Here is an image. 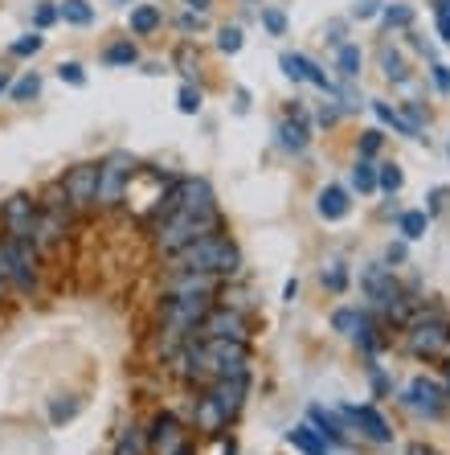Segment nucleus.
Returning <instances> with one entry per match:
<instances>
[{
	"label": "nucleus",
	"mask_w": 450,
	"mask_h": 455,
	"mask_svg": "<svg viewBox=\"0 0 450 455\" xmlns=\"http://www.w3.org/2000/svg\"><path fill=\"white\" fill-rule=\"evenodd\" d=\"M241 42H246V37H241L238 25H225V29L217 33V50H221V53H238Z\"/></svg>",
	"instance_id": "58836bf2"
},
{
	"label": "nucleus",
	"mask_w": 450,
	"mask_h": 455,
	"mask_svg": "<svg viewBox=\"0 0 450 455\" xmlns=\"http://www.w3.org/2000/svg\"><path fill=\"white\" fill-rule=\"evenodd\" d=\"M381 144H385V132L368 127V132H360V140H356V156H360V160H373L381 152Z\"/></svg>",
	"instance_id": "72a5a7b5"
},
{
	"label": "nucleus",
	"mask_w": 450,
	"mask_h": 455,
	"mask_svg": "<svg viewBox=\"0 0 450 455\" xmlns=\"http://www.w3.org/2000/svg\"><path fill=\"white\" fill-rule=\"evenodd\" d=\"M225 230V218L221 213H168V218H160L156 230H152V246H156L160 259H168V254L185 251L189 243H197V238H205V234H217Z\"/></svg>",
	"instance_id": "7ed1b4c3"
},
{
	"label": "nucleus",
	"mask_w": 450,
	"mask_h": 455,
	"mask_svg": "<svg viewBox=\"0 0 450 455\" xmlns=\"http://www.w3.org/2000/svg\"><path fill=\"white\" fill-rule=\"evenodd\" d=\"M123 4H131V0H123Z\"/></svg>",
	"instance_id": "680f3d73"
},
{
	"label": "nucleus",
	"mask_w": 450,
	"mask_h": 455,
	"mask_svg": "<svg viewBox=\"0 0 450 455\" xmlns=\"http://www.w3.org/2000/svg\"><path fill=\"white\" fill-rule=\"evenodd\" d=\"M111 455H152V447H147V427H136V423L119 427Z\"/></svg>",
	"instance_id": "aec40b11"
},
{
	"label": "nucleus",
	"mask_w": 450,
	"mask_h": 455,
	"mask_svg": "<svg viewBox=\"0 0 450 455\" xmlns=\"http://www.w3.org/2000/svg\"><path fill=\"white\" fill-rule=\"evenodd\" d=\"M377 58H381V70H385V78H389V83H406V78H409V70H406V58H401V53L393 50V45H389V42L377 50Z\"/></svg>",
	"instance_id": "a878e982"
},
{
	"label": "nucleus",
	"mask_w": 450,
	"mask_h": 455,
	"mask_svg": "<svg viewBox=\"0 0 450 455\" xmlns=\"http://www.w3.org/2000/svg\"><path fill=\"white\" fill-rule=\"evenodd\" d=\"M9 291V263H4V243H0V296Z\"/></svg>",
	"instance_id": "864d4df0"
},
{
	"label": "nucleus",
	"mask_w": 450,
	"mask_h": 455,
	"mask_svg": "<svg viewBox=\"0 0 450 455\" xmlns=\"http://www.w3.org/2000/svg\"><path fill=\"white\" fill-rule=\"evenodd\" d=\"M37 95H42V78L33 75V70L21 78V83L9 86V99H12V103H29V99H37Z\"/></svg>",
	"instance_id": "2f4dec72"
},
{
	"label": "nucleus",
	"mask_w": 450,
	"mask_h": 455,
	"mask_svg": "<svg viewBox=\"0 0 450 455\" xmlns=\"http://www.w3.org/2000/svg\"><path fill=\"white\" fill-rule=\"evenodd\" d=\"M177 25H180L185 33H201V29H205V17H201V12H185Z\"/></svg>",
	"instance_id": "09e8293b"
},
{
	"label": "nucleus",
	"mask_w": 450,
	"mask_h": 455,
	"mask_svg": "<svg viewBox=\"0 0 450 455\" xmlns=\"http://www.w3.org/2000/svg\"><path fill=\"white\" fill-rule=\"evenodd\" d=\"M368 381H373V394H377V398H385V394L393 390V381H389V373L381 370L377 361H368Z\"/></svg>",
	"instance_id": "a19ab883"
},
{
	"label": "nucleus",
	"mask_w": 450,
	"mask_h": 455,
	"mask_svg": "<svg viewBox=\"0 0 450 455\" xmlns=\"http://www.w3.org/2000/svg\"><path fill=\"white\" fill-rule=\"evenodd\" d=\"M201 394L217 406L225 423H233V419L241 414V406H246V398H250V373H238V378H217V381H209Z\"/></svg>",
	"instance_id": "9d476101"
},
{
	"label": "nucleus",
	"mask_w": 450,
	"mask_h": 455,
	"mask_svg": "<svg viewBox=\"0 0 450 455\" xmlns=\"http://www.w3.org/2000/svg\"><path fill=\"white\" fill-rule=\"evenodd\" d=\"M193 406H197V414H193V423H197V431L201 435H221L225 431V419H221V411L217 406L209 403V398H205V394H197V398H193Z\"/></svg>",
	"instance_id": "412c9836"
},
{
	"label": "nucleus",
	"mask_w": 450,
	"mask_h": 455,
	"mask_svg": "<svg viewBox=\"0 0 450 455\" xmlns=\"http://www.w3.org/2000/svg\"><path fill=\"white\" fill-rule=\"evenodd\" d=\"M434 86H438L442 95H450V66L434 62Z\"/></svg>",
	"instance_id": "8fccbe9b"
},
{
	"label": "nucleus",
	"mask_w": 450,
	"mask_h": 455,
	"mask_svg": "<svg viewBox=\"0 0 450 455\" xmlns=\"http://www.w3.org/2000/svg\"><path fill=\"white\" fill-rule=\"evenodd\" d=\"M4 263H9V287L17 296H33L42 279V251L29 238H4Z\"/></svg>",
	"instance_id": "39448f33"
},
{
	"label": "nucleus",
	"mask_w": 450,
	"mask_h": 455,
	"mask_svg": "<svg viewBox=\"0 0 450 455\" xmlns=\"http://www.w3.org/2000/svg\"><path fill=\"white\" fill-rule=\"evenodd\" d=\"M246 4H254V0H246Z\"/></svg>",
	"instance_id": "e2e57ef3"
},
{
	"label": "nucleus",
	"mask_w": 450,
	"mask_h": 455,
	"mask_svg": "<svg viewBox=\"0 0 450 455\" xmlns=\"http://www.w3.org/2000/svg\"><path fill=\"white\" fill-rule=\"evenodd\" d=\"M320 279H324V287L332 291V296H340V291H348V271H344V263H328L324 271H320Z\"/></svg>",
	"instance_id": "473e14b6"
},
{
	"label": "nucleus",
	"mask_w": 450,
	"mask_h": 455,
	"mask_svg": "<svg viewBox=\"0 0 450 455\" xmlns=\"http://www.w3.org/2000/svg\"><path fill=\"white\" fill-rule=\"evenodd\" d=\"M381 9H385L381 0H356V4H352V17H356V21H368V17H377Z\"/></svg>",
	"instance_id": "de8ad7c7"
},
{
	"label": "nucleus",
	"mask_w": 450,
	"mask_h": 455,
	"mask_svg": "<svg viewBox=\"0 0 450 455\" xmlns=\"http://www.w3.org/2000/svg\"><path fill=\"white\" fill-rule=\"evenodd\" d=\"M295 296H299V279H287V283H283V299H295Z\"/></svg>",
	"instance_id": "4d7b16f0"
},
{
	"label": "nucleus",
	"mask_w": 450,
	"mask_h": 455,
	"mask_svg": "<svg viewBox=\"0 0 450 455\" xmlns=\"http://www.w3.org/2000/svg\"><path fill=\"white\" fill-rule=\"evenodd\" d=\"M373 111H377V119H381L385 127H398L401 136H418V132L409 127V119L398 111V107H389V103H381V99H373Z\"/></svg>",
	"instance_id": "c85d7f7f"
},
{
	"label": "nucleus",
	"mask_w": 450,
	"mask_h": 455,
	"mask_svg": "<svg viewBox=\"0 0 450 455\" xmlns=\"http://www.w3.org/2000/svg\"><path fill=\"white\" fill-rule=\"evenodd\" d=\"M201 103H205V99H201V91H197V86H193V83H185V86H180L177 107H180V111H185V116H197V111H201Z\"/></svg>",
	"instance_id": "e433bc0d"
},
{
	"label": "nucleus",
	"mask_w": 450,
	"mask_h": 455,
	"mask_svg": "<svg viewBox=\"0 0 450 455\" xmlns=\"http://www.w3.org/2000/svg\"><path fill=\"white\" fill-rule=\"evenodd\" d=\"M381 21H385V29H409V25H414V9H409V4H385V9H381Z\"/></svg>",
	"instance_id": "7c9ffc66"
},
{
	"label": "nucleus",
	"mask_w": 450,
	"mask_h": 455,
	"mask_svg": "<svg viewBox=\"0 0 450 455\" xmlns=\"http://www.w3.org/2000/svg\"><path fill=\"white\" fill-rule=\"evenodd\" d=\"M193 337H205V340H246L250 345V320H246V312L233 304H213L209 312H205V320L197 324V332Z\"/></svg>",
	"instance_id": "0eeeda50"
},
{
	"label": "nucleus",
	"mask_w": 450,
	"mask_h": 455,
	"mask_svg": "<svg viewBox=\"0 0 450 455\" xmlns=\"http://www.w3.org/2000/svg\"><path fill=\"white\" fill-rule=\"evenodd\" d=\"M58 17H62L66 25H78V29H83V25L95 21V4H91V0H62V4H58Z\"/></svg>",
	"instance_id": "393cba45"
},
{
	"label": "nucleus",
	"mask_w": 450,
	"mask_h": 455,
	"mask_svg": "<svg viewBox=\"0 0 450 455\" xmlns=\"http://www.w3.org/2000/svg\"><path fill=\"white\" fill-rule=\"evenodd\" d=\"M307 140H312V127H307V116L304 111H295L279 124V148L283 152H295V156H304L307 152Z\"/></svg>",
	"instance_id": "f3484780"
},
{
	"label": "nucleus",
	"mask_w": 450,
	"mask_h": 455,
	"mask_svg": "<svg viewBox=\"0 0 450 455\" xmlns=\"http://www.w3.org/2000/svg\"><path fill=\"white\" fill-rule=\"evenodd\" d=\"M446 197H450V189H446V185H442V189H434V193H430V213H438L442 205H446Z\"/></svg>",
	"instance_id": "3c124183"
},
{
	"label": "nucleus",
	"mask_w": 450,
	"mask_h": 455,
	"mask_svg": "<svg viewBox=\"0 0 450 455\" xmlns=\"http://www.w3.org/2000/svg\"><path fill=\"white\" fill-rule=\"evenodd\" d=\"M406 329V353L418 361H450V320L442 312L418 307L401 324Z\"/></svg>",
	"instance_id": "20e7f679"
},
{
	"label": "nucleus",
	"mask_w": 450,
	"mask_h": 455,
	"mask_svg": "<svg viewBox=\"0 0 450 455\" xmlns=\"http://www.w3.org/2000/svg\"><path fill=\"white\" fill-rule=\"evenodd\" d=\"M401 406L414 414H426V419H438L446 411V386H438L434 378H409L401 390Z\"/></svg>",
	"instance_id": "f8f14e48"
},
{
	"label": "nucleus",
	"mask_w": 450,
	"mask_h": 455,
	"mask_svg": "<svg viewBox=\"0 0 450 455\" xmlns=\"http://www.w3.org/2000/svg\"><path fill=\"white\" fill-rule=\"evenodd\" d=\"M168 275H180V271H193V275H217V279H230L238 275L241 267V251L225 230L217 234H205L197 243H189L185 251L168 254Z\"/></svg>",
	"instance_id": "f257e3e1"
},
{
	"label": "nucleus",
	"mask_w": 450,
	"mask_h": 455,
	"mask_svg": "<svg viewBox=\"0 0 450 455\" xmlns=\"http://www.w3.org/2000/svg\"><path fill=\"white\" fill-rule=\"evenodd\" d=\"M225 279L217 275H193V271H180V275H168L164 296H217Z\"/></svg>",
	"instance_id": "dca6fc26"
},
{
	"label": "nucleus",
	"mask_w": 450,
	"mask_h": 455,
	"mask_svg": "<svg viewBox=\"0 0 450 455\" xmlns=\"http://www.w3.org/2000/svg\"><path fill=\"white\" fill-rule=\"evenodd\" d=\"M398 230H401V238H406V243H418V238H426V230H430V213L426 210L398 213Z\"/></svg>",
	"instance_id": "5701e85b"
},
{
	"label": "nucleus",
	"mask_w": 450,
	"mask_h": 455,
	"mask_svg": "<svg viewBox=\"0 0 450 455\" xmlns=\"http://www.w3.org/2000/svg\"><path fill=\"white\" fill-rule=\"evenodd\" d=\"M279 66H283V75L295 78V83H312V86H320L324 95H336V83L312 62V58H307V53H283V58H279Z\"/></svg>",
	"instance_id": "4468645a"
},
{
	"label": "nucleus",
	"mask_w": 450,
	"mask_h": 455,
	"mask_svg": "<svg viewBox=\"0 0 450 455\" xmlns=\"http://www.w3.org/2000/svg\"><path fill=\"white\" fill-rule=\"evenodd\" d=\"M58 185H62L74 213L99 210V164H74V169H66V177Z\"/></svg>",
	"instance_id": "6e6552de"
},
{
	"label": "nucleus",
	"mask_w": 450,
	"mask_h": 455,
	"mask_svg": "<svg viewBox=\"0 0 450 455\" xmlns=\"http://www.w3.org/2000/svg\"><path fill=\"white\" fill-rule=\"evenodd\" d=\"M340 116H344V107H336V95H332V103L320 107V116H315V124H320V127H332V124H340Z\"/></svg>",
	"instance_id": "49530a36"
},
{
	"label": "nucleus",
	"mask_w": 450,
	"mask_h": 455,
	"mask_svg": "<svg viewBox=\"0 0 450 455\" xmlns=\"http://www.w3.org/2000/svg\"><path fill=\"white\" fill-rule=\"evenodd\" d=\"M58 78H62V83H70V86H86V70L78 62H62V66H58Z\"/></svg>",
	"instance_id": "c03bdc74"
},
{
	"label": "nucleus",
	"mask_w": 450,
	"mask_h": 455,
	"mask_svg": "<svg viewBox=\"0 0 450 455\" xmlns=\"http://www.w3.org/2000/svg\"><path fill=\"white\" fill-rule=\"evenodd\" d=\"M446 152H450V148H446Z\"/></svg>",
	"instance_id": "0e129e2a"
},
{
	"label": "nucleus",
	"mask_w": 450,
	"mask_h": 455,
	"mask_svg": "<svg viewBox=\"0 0 450 455\" xmlns=\"http://www.w3.org/2000/svg\"><path fill=\"white\" fill-rule=\"evenodd\" d=\"M139 160L131 156V152H111V156L99 164V210H115L119 202H123L127 185H131V177H136Z\"/></svg>",
	"instance_id": "423d86ee"
},
{
	"label": "nucleus",
	"mask_w": 450,
	"mask_h": 455,
	"mask_svg": "<svg viewBox=\"0 0 450 455\" xmlns=\"http://www.w3.org/2000/svg\"><path fill=\"white\" fill-rule=\"evenodd\" d=\"M315 210H320V218H324V222H344L348 213H352V197H348L344 185H328V189H320Z\"/></svg>",
	"instance_id": "a211bd4d"
},
{
	"label": "nucleus",
	"mask_w": 450,
	"mask_h": 455,
	"mask_svg": "<svg viewBox=\"0 0 450 455\" xmlns=\"http://www.w3.org/2000/svg\"><path fill=\"white\" fill-rule=\"evenodd\" d=\"M37 213H42V202L29 197V193H12L9 202L0 205V226H4V238H29L37 230Z\"/></svg>",
	"instance_id": "1a4fd4ad"
},
{
	"label": "nucleus",
	"mask_w": 450,
	"mask_h": 455,
	"mask_svg": "<svg viewBox=\"0 0 450 455\" xmlns=\"http://www.w3.org/2000/svg\"><path fill=\"white\" fill-rule=\"evenodd\" d=\"M340 414L348 419V427L352 431H360L368 439V443H393V427H389V419L377 411V406H340Z\"/></svg>",
	"instance_id": "ddd939ff"
},
{
	"label": "nucleus",
	"mask_w": 450,
	"mask_h": 455,
	"mask_svg": "<svg viewBox=\"0 0 450 455\" xmlns=\"http://www.w3.org/2000/svg\"><path fill=\"white\" fill-rule=\"evenodd\" d=\"M307 423H312L315 431L324 435L332 447H348V431H352V427H348V419H344L340 411H328V406H312V411H307Z\"/></svg>",
	"instance_id": "2eb2a0df"
},
{
	"label": "nucleus",
	"mask_w": 450,
	"mask_h": 455,
	"mask_svg": "<svg viewBox=\"0 0 450 455\" xmlns=\"http://www.w3.org/2000/svg\"><path fill=\"white\" fill-rule=\"evenodd\" d=\"M221 455H238V443H233V439H230V443H225V451H221Z\"/></svg>",
	"instance_id": "bf43d9fd"
},
{
	"label": "nucleus",
	"mask_w": 450,
	"mask_h": 455,
	"mask_svg": "<svg viewBox=\"0 0 450 455\" xmlns=\"http://www.w3.org/2000/svg\"><path fill=\"white\" fill-rule=\"evenodd\" d=\"M177 66H180V75H185V78H193V75H197V53H193V45H180V50H177Z\"/></svg>",
	"instance_id": "a18cd8bd"
},
{
	"label": "nucleus",
	"mask_w": 450,
	"mask_h": 455,
	"mask_svg": "<svg viewBox=\"0 0 450 455\" xmlns=\"http://www.w3.org/2000/svg\"><path fill=\"white\" fill-rule=\"evenodd\" d=\"M185 9H189V12H201V17H209L213 0H185Z\"/></svg>",
	"instance_id": "603ef678"
},
{
	"label": "nucleus",
	"mask_w": 450,
	"mask_h": 455,
	"mask_svg": "<svg viewBox=\"0 0 450 455\" xmlns=\"http://www.w3.org/2000/svg\"><path fill=\"white\" fill-rule=\"evenodd\" d=\"M360 66H365V53H360V45H340V53H336V70H340V78L344 83H352V78H360Z\"/></svg>",
	"instance_id": "b1692460"
},
{
	"label": "nucleus",
	"mask_w": 450,
	"mask_h": 455,
	"mask_svg": "<svg viewBox=\"0 0 450 455\" xmlns=\"http://www.w3.org/2000/svg\"><path fill=\"white\" fill-rule=\"evenodd\" d=\"M360 316H365V307H336V312H332V329L344 332V337H356Z\"/></svg>",
	"instance_id": "c756f323"
},
{
	"label": "nucleus",
	"mask_w": 450,
	"mask_h": 455,
	"mask_svg": "<svg viewBox=\"0 0 450 455\" xmlns=\"http://www.w3.org/2000/svg\"><path fill=\"white\" fill-rule=\"evenodd\" d=\"M446 378H450V361H446ZM446 403H450V386H446Z\"/></svg>",
	"instance_id": "052dcab7"
},
{
	"label": "nucleus",
	"mask_w": 450,
	"mask_h": 455,
	"mask_svg": "<svg viewBox=\"0 0 450 455\" xmlns=\"http://www.w3.org/2000/svg\"><path fill=\"white\" fill-rule=\"evenodd\" d=\"M53 21H62V17H58V4H53V0H42V4H37V12H33V25H37V33L50 29Z\"/></svg>",
	"instance_id": "ea45409f"
},
{
	"label": "nucleus",
	"mask_w": 450,
	"mask_h": 455,
	"mask_svg": "<svg viewBox=\"0 0 450 455\" xmlns=\"http://www.w3.org/2000/svg\"><path fill=\"white\" fill-rule=\"evenodd\" d=\"M406 455H442V451H434V447H426V443H409Z\"/></svg>",
	"instance_id": "5fc2aeb1"
},
{
	"label": "nucleus",
	"mask_w": 450,
	"mask_h": 455,
	"mask_svg": "<svg viewBox=\"0 0 450 455\" xmlns=\"http://www.w3.org/2000/svg\"><path fill=\"white\" fill-rule=\"evenodd\" d=\"M360 287H365L368 296V312H377L385 324H406L418 307H414V299L406 296V287L398 283V275L389 271L385 263H368L365 271H360Z\"/></svg>",
	"instance_id": "f03ea898"
},
{
	"label": "nucleus",
	"mask_w": 450,
	"mask_h": 455,
	"mask_svg": "<svg viewBox=\"0 0 450 455\" xmlns=\"http://www.w3.org/2000/svg\"><path fill=\"white\" fill-rule=\"evenodd\" d=\"M78 411H83V403H78V398H70V403H53L50 406V419H53V423H70Z\"/></svg>",
	"instance_id": "37998d69"
},
{
	"label": "nucleus",
	"mask_w": 450,
	"mask_h": 455,
	"mask_svg": "<svg viewBox=\"0 0 450 455\" xmlns=\"http://www.w3.org/2000/svg\"><path fill=\"white\" fill-rule=\"evenodd\" d=\"M287 443H291L295 451H304V455H336V447L328 443V439H324L320 431H315L312 423L291 427V431H287Z\"/></svg>",
	"instance_id": "6ab92c4d"
},
{
	"label": "nucleus",
	"mask_w": 450,
	"mask_h": 455,
	"mask_svg": "<svg viewBox=\"0 0 450 455\" xmlns=\"http://www.w3.org/2000/svg\"><path fill=\"white\" fill-rule=\"evenodd\" d=\"M262 29L271 37H283L287 33V12L283 9H262Z\"/></svg>",
	"instance_id": "4c0bfd02"
},
{
	"label": "nucleus",
	"mask_w": 450,
	"mask_h": 455,
	"mask_svg": "<svg viewBox=\"0 0 450 455\" xmlns=\"http://www.w3.org/2000/svg\"><path fill=\"white\" fill-rule=\"evenodd\" d=\"M401 185H406V172H401L398 164H381L377 169V189H385L389 197H393V193H401Z\"/></svg>",
	"instance_id": "f704fd0d"
},
{
	"label": "nucleus",
	"mask_w": 450,
	"mask_h": 455,
	"mask_svg": "<svg viewBox=\"0 0 450 455\" xmlns=\"http://www.w3.org/2000/svg\"><path fill=\"white\" fill-rule=\"evenodd\" d=\"M42 45H45V37L33 29V33H25V37H17V42L9 45V53L12 58H33V53H42Z\"/></svg>",
	"instance_id": "c9c22d12"
},
{
	"label": "nucleus",
	"mask_w": 450,
	"mask_h": 455,
	"mask_svg": "<svg viewBox=\"0 0 450 455\" xmlns=\"http://www.w3.org/2000/svg\"><path fill=\"white\" fill-rule=\"evenodd\" d=\"M160 25H164V12H160L156 4H136V9H131V33H136V37H152Z\"/></svg>",
	"instance_id": "4be33fe9"
},
{
	"label": "nucleus",
	"mask_w": 450,
	"mask_h": 455,
	"mask_svg": "<svg viewBox=\"0 0 450 455\" xmlns=\"http://www.w3.org/2000/svg\"><path fill=\"white\" fill-rule=\"evenodd\" d=\"M189 443H193L189 427L180 423L172 411H160L156 419H152V427H147V447H152V455H177Z\"/></svg>",
	"instance_id": "9b49d317"
},
{
	"label": "nucleus",
	"mask_w": 450,
	"mask_h": 455,
	"mask_svg": "<svg viewBox=\"0 0 450 455\" xmlns=\"http://www.w3.org/2000/svg\"><path fill=\"white\" fill-rule=\"evenodd\" d=\"M434 25H438V37L450 45V0H434Z\"/></svg>",
	"instance_id": "79ce46f5"
},
{
	"label": "nucleus",
	"mask_w": 450,
	"mask_h": 455,
	"mask_svg": "<svg viewBox=\"0 0 450 455\" xmlns=\"http://www.w3.org/2000/svg\"><path fill=\"white\" fill-rule=\"evenodd\" d=\"M9 86H12V78H9V70H0V95H9Z\"/></svg>",
	"instance_id": "13d9d810"
},
{
	"label": "nucleus",
	"mask_w": 450,
	"mask_h": 455,
	"mask_svg": "<svg viewBox=\"0 0 450 455\" xmlns=\"http://www.w3.org/2000/svg\"><path fill=\"white\" fill-rule=\"evenodd\" d=\"M103 62H107V66H136V62H139V50H136V42L127 37V42L107 45V50H103Z\"/></svg>",
	"instance_id": "cd10ccee"
},
{
	"label": "nucleus",
	"mask_w": 450,
	"mask_h": 455,
	"mask_svg": "<svg viewBox=\"0 0 450 455\" xmlns=\"http://www.w3.org/2000/svg\"><path fill=\"white\" fill-rule=\"evenodd\" d=\"M385 259H389V263H401V259H406V246H389V251H385Z\"/></svg>",
	"instance_id": "6e6d98bb"
},
{
	"label": "nucleus",
	"mask_w": 450,
	"mask_h": 455,
	"mask_svg": "<svg viewBox=\"0 0 450 455\" xmlns=\"http://www.w3.org/2000/svg\"><path fill=\"white\" fill-rule=\"evenodd\" d=\"M352 189L356 193H377V164H373V160L356 156V164H352Z\"/></svg>",
	"instance_id": "bb28decb"
}]
</instances>
